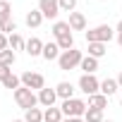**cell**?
<instances>
[{"label":"cell","mask_w":122,"mask_h":122,"mask_svg":"<svg viewBox=\"0 0 122 122\" xmlns=\"http://www.w3.org/2000/svg\"><path fill=\"white\" fill-rule=\"evenodd\" d=\"M81 60H84V53H81V50H77V48H72V50H62V53H60L57 65H60V70L70 72V70H74V67H79V65H81Z\"/></svg>","instance_id":"cell-1"},{"label":"cell","mask_w":122,"mask_h":122,"mask_svg":"<svg viewBox=\"0 0 122 122\" xmlns=\"http://www.w3.org/2000/svg\"><path fill=\"white\" fill-rule=\"evenodd\" d=\"M60 110H62L65 117H84L86 110H89V105H86L81 98H67V101H62Z\"/></svg>","instance_id":"cell-2"},{"label":"cell","mask_w":122,"mask_h":122,"mask_svg":"<svg viewBox=\"0 0 122 122\" xmlns=\"http://www.w3.org/2000/svg\"><path fill=\"white\" fill-rule=\"evenodd\" d=\"M112 38H115V31L108 24H98V26H93V29L86 31V41L89 43H108Z\"/></svg>","instance_id":"cell-3"},{"label":"cell","mask_w":122,"mask_h":122,"mask_svg":"<svg viewBox=\"0 0 122 122\" xmlns=\"http://www.w3.org/2000/svg\"><path fill=\"white\" fill-rule=\"evenodd\" d=\"M15 103H17L19 108H24V110H31V108H36V105H38V96H36L31 89L19 86V89L15 91Z\"/></svg>","instance_id":"cell-4"},{"label":"cell","mask_w":122,"mask_h":122,"mask_svg":"<svg viewBox=\"0 0 122 122\" xmlns=\"http://www.w3.org/2000/svg\"><path fill=\"white\" fill-rule=\"evenodd\" d=\"M22 86H26L31 91H41V89H46V79L38 72H24L22 74Z\"/></svg>","instance_id":"cell-5"},{"label":"cell","mask_w":122,"mask_h":122,"mask_svg":"<svg viewBox=\"0 0 122 122\" xmlns=\"http://www.w3.org/2000/svg\"><path fill=\"white\" fill-rule=\"evenodd\" d=\"M79 89H81V93L93 96V93L101 91V81H98L93 74H81V77H79Z\"/></svg>","instance_id":"cell-6"},{"label":"cell","mask_w":122,"mask_h":122,"mask_svg":"<svg viewBox=\"0 0 122 122\" xmlns=\"http://www.w3.org/2000/svg\"><path fill=\"white\" fill-rule=\"evenodd\" d=\"M38 10L46 19H57L60 15V3L57 0H38Z\"/></svg>","instance_id":"cell-7"},{"label":"cell","mask_w":122,"mask_h":122,"mask_svg":"<svg viewBox=\"0 0 122 122\" xmlns=\"http://www.w3.org/2000/svg\"><path fill=\"white\" fill-rule=\"evenodd\" d=\"M43 41L41 38H36V36H31L29 41H26V48H24V53L26 55H31V57H36V55H43Z\"/></svg>","instance_id":"cell-8"},{"label":"cell","mask_w":122,"mask_h":122,"mask_svg":"<svg viewBox=\"0 0 122 122\" xmlns=\"http://www.w3.org/2000/svg\"><path fill=\"white\" fill-rule=\"evenodd\" d=\"M55 101H57L55 89H41V91H38V103H41V105L53 108V105H55Z\"/></svg>","instance_id":"cell-9"},{"label":"cell","mask_w":122,"mask_h":122,"mask_svg":"<svg viewBox=\"0 0 122 122\" xmlns=\"http://www.w3.org/2000/svg\"><path fill=\"white\" fill-rule=\"evenodd\" d=\"M70 29L72 31H84L86 29V17L81 15V12H70Z\"/></svg>","instance_id":"cell-10"},{"label":"cell","mask_w":122,"mask_h":122,"mask_svg":"<svg viewBox=\"0 0 122 122\" xmlns=\"http://www.w3.org/2000/svg\"><path fill=\"white\" fill-rule=\"evenodd\" d=\"M55 93H57V98H62V101L74 98V86H72V81H60V84L55 86Z\"/></svg>","instance_id":"cell-11"},{"label":"cell","mask_w":122,"mask_h":122,"mask_svg":"<svg viewBox=\"0 0 122 122\" xmlns=\"http://www.w3.org/2000/svg\"><path fill=\"white\" fill-rule=\"evenodd\" d=\"M60 53H62V50H60V46H57L55 41H50V43L43 46V55H41V57H46L48 62H50V60H57V57H60Z\"/></svg>","instance_id":"cell-12"},{"label":"cell","mask_w":122,"mask_h":122,"mask_svg":"<svg viewBox=\"0 0 122 122\" xmlns=\"http://www.w3.org/2000/svg\"><path fill=\"white\" fill-rule=\"evenodd\" d=\"M65 120V115H62V110L60 108H46L43 110V122H62Z\"/></svg>","instance_id":"cell-13"},{"label":"cell","mask_w":122,"mask_h":122,"mask_svg":"<svg viewBox=\"0 0 122 122\" xmlns=\"http://www.w3.org/2000/svg\"><path fill=\"white\" fill-rule=\"evenodd\" d=\"M117 89H120V86H117V79H110V77H108V79H103V81H101V93H103V96H108V98H110V96H115V93H117Z\"/></svg>","instance_id":"cell-14"},{"label":"cell","mask_w":122,"mask_h":122,"mask_svg":"<svg viewBox=\"0 0 122 122\" xmlns=\"http://www.w3.org/2000/svg\"><path fill=\"white\" fill-rule=\"evenodd\" d=\"M89 108H98V110H105L108 108V96H103V93H93V96H89V103H86Z\"/></svg>","instance_id":"cell-15"},{"label":"cell","mask_w":122,"mask_h":122,"mask_svg":"<svg viewBox=\"0 0 122 122\" xmlns=\"http://www.w3.org/2000/svg\"><path fill=\"white\" fill-rule=\"evenodd\" d=\"M70 34H72V29H70L67 22H55V24H53V36H55V41H57V38H65V36H70Z\"/></svg>","instance_id":"cell-16"},{"label":"cell","mask_w":122,"mask_h":122,"mask_svg":"<svg viewBox=\"0 0 122 122\" xmlns=\"http://www.w3.org/2000/svg\"><path fill=\"white\" fill-rule=\"evenodd\" d=\"M43 19H46V17L41 15V10H31V12L26 15V26H29V29H38Z\"/></svg>","instance_id":"cell-17"},{"label":"cell","mask_w":122,"mask_h":122,"mask_svg":"<svg viewBox=\"0 0 122 122\" xmlns=\"http://www.w3.org/2000/svg\"><path fill=\"white\" fill-rule=\"evenodd\" d=\"M79 67L84 70V74H93V72L98 70V60L91 57V55H84V60H81V65H79Z\"/></svg>","instance_id":"cell-18"},{"label":"cell","mask_w":122,"mask_h":122,"mask_svg":"<svg viewBox=\"0 0 122 122\" xmlns=\"http://www.w3.org/2000/svg\"><path fill=\"white\" fill-rule=\"evenodd\" d=\"M15 60H17V55H15L12 48L0 50V65H3V67H12V65H15Z\"/></svg>","instance_id":"cell-19"},{"label":"cell","mask_w":122,"mask_h":122,"mask_svg":"<svg viewBox=\"0 0 122 122\" xmlns=\"http://www.w3.org/2000/svg\"><path fill=\"white\" fill-rule=\"evenodd\" d=\"M105 53H108V43H89V55H91V57L98 60V57H103Z\"/></svg>","instance_id":"cell-20"},{"label":"cell","mask_w":122,"mask_h":122,"mask_svg":"<svg viewBox=\"0 0 122 122\" xmlns=\"http://www.w3.org/2000/svg\"><path fill=\"white\" fill-rule=\"evenodd\" d=\"M24 122H43V110L41 108H31L24 112Z\"/></svg>","instance_id":"cell-21"},{"label":"cell","mask_w":122,"mask_h":122,"mask_svg":"<svg viewBox=\"0 0 122 122\" xmlns=\"http://www.w3.org/2000/svg\"><path fill=\"white\" fill-rule=\"evenodd\" d=\"M0 34H5V36L17 34V24H15V19H3V22H0Z\"/></svg>","instance_id":"cell-22"},{"label":"cell","mask_w":122,"mask_h":122,"mask_svg":"<svg viewBox=\"0 0 122 122\" xmlns=\"http://www.w3.org/2000/svg\"><path fill=\"white\" fill-rule=\"evenodd\" d=\"M84 122H103V110L98 108H89L84 115Z\"/></svg>","instance_id":"cell-23"},{"label":"cell","mask_w":122,"mask_h":122,"mask_svg":"<svg viewBox=\"0 0 122 122\" xmlns=\"http://www.w3.org/2000/svg\"><path fill=\"white\" fill-rule=\"evenodd\" d=\"M10 48H12V50H24V48H26V41H24L19 34H12V36H10Z\"/></svg>","instance_id":"cell-24"},{"label":"cell","mask_w":122,"mask_h":122,"mask_svg":"<svg viewBox=\"0 0 122 122\" xmlns=\"http://www.w3.org/2000/svg\"><path fill=\"white\" fill-rule=\"evenodd\" d=\"M3 19H12V5L7 0H0V22Z\"/></svg>","instance_id":"cell-25"},{"label":"cell","mask_w":122,"mask_h":122,"mask_svg":"<svg viewBox=\"0 0 122 122\" xmlns=\"http://www.w3.org/2000/svg\"><path fill=\"white\" fill-rule=\"evenodd\" d=\"M3 86H5V89H15V91H17V89L22 86V77H17V74H10V77L3 81Z\"/></svg>","instance_id":"cell-26"},{"label":"cell","mask_w":122,"mask_h":122,"mask_svg":"<svg viewBox=\"0 0 122 122\" xmlns=\"http://www.w3.org/2000/svg\"><path fill=\"white\" fill-rule=\"evenodd\" d=\"M57 3L62 12H74V7H77V0H57Z\"/></svg>","instance_id":"cell-27"},{"label":"cell","mask_w":122,"mask_h":122,"mask_svg":"<svg viewBox=\"0 0 122 122\" xmlns=\"http://www.w3.org/2000/svg\"><path fill=\"white\" fill-rule=\"evenodd\" d=\"M7 48H10V36L0 34V50H7Z\"/></svg>","instance_id":"cell-28"},{"label":"cell","mask_w":122,"mask_h":122,"mask_svg":"<svg viewBox=\"0 0 122 122\" xmlns=\"http://www.w3.org/2000/svg\"><path fill=\"white\" fill-rule=\"evenodd\" d=\"M10 74H12V70H10V67H3V65H0V81H5Z\"/></svg>","instance_id":"cell-29"},{"label":"cell","mask_w":122,"mask_h":122,"mask_svg":"<svg viewBox=\"0 0 122 122\" xmlns=\"http://www.w3.org/2000/svg\"><path fill=\"white\" fill-rule=\"evenodd\" d=\"M115 31H117V43H120V48H122V22L117 24V29H115Z\"/></svg>","instance_id":"cell-30"},{"label":"cell","mask_w":122,"mask_h":122,"mask_svg":"<svg viewBox=\"0 0 122 122\" xmlns=\"http://www.w3.org/2000/svg\"><path fill=\"white\" fill-rule=\"evenodd\" d=\"M62 122H84V120H81V117H65Z\"/></svg>","instance_id":"cell-31"},{"label":"cell","mask_w":122,"mask_h":122,"mask_svg":"<svg viewBox=\"0 0 122 122\" xmlns=\"http://www.w3.org/2000/svg\"><path fill=\"white\" fill-rule=\"evenodd\" d=\"M117 86H120V89H122V72H120V74H117Z\"/></svg>","instance_id":"cell-32"},{"label":"cell","mask_w":122,"mask_h":122,"mask_svg":"<svg viewBox=\"0 0 122 122\" xmlns=\"http://www.w3.org/2000/svg\"><path fill=\"white\" fill-rule=\"evenodd\" d=\"M12 122H24V120H12Z\"/></svg>","instance_id":"cell-33"},{"label":"cell","mask_w":122,"mask_h":122,"mask_svg":"<svg viewBox=\"0 0 122 122\" xmlns=\"http://www.w3.org/2000/svg\"><path fill=\"white\" fill-rule=\"evenodd\" d=\"M103 122H112V120H103Z\"/></svg>","instance_id":"cell-34"},{"label":"cell","mask_w":122,"mask_h":122,"mask_svg":"<svg viewBox=\"0 0 122 122\" xmlns=\"http://www.w3.org/2000/svg\"><path fill=\"white\" fill-rule=\"evenodd\" d=\"M120 103H122V96H120Z\"/></svg>","instance_id":"cell-35"}]
</instances>
